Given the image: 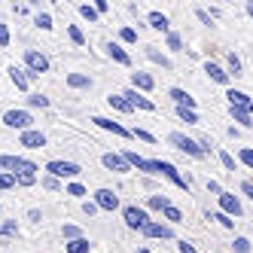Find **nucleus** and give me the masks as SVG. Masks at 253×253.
<instances>
[{
    "instance_id": "obj_26",
    "label": "nucleus",
    "mask_w": 253,
    "mask_h": 253,
    "mask_svg": "<svg viewBox=\"0 0 253 253\" xmlns=\"http://www.w3.org/2000/svg\"><path fill=\"white\" fill-rule=\"evenodd\" d=\"M229 116L241 125V128H253V113H247V110H241V107H229Z\"/></svg>"
},
{
    "instance_id": "obj_49",
    "label": "nucleus",
    "mask_w": 253,
    "mask_h": 253,
    "mask_svg": "<svg viewBox=\"0 0 253 253\" xmlns=\"http://www.w3.org/2000/svg\"><path fill=\"white\" fill-rule=\"evenodd\" d=\"M195 19L202 22V25H208V28H213V19H211V12H208V9H202V6L195 9Z\"/></svg>"
},
{
    "instance_id": "obj_43",
    "label": "nucleus",
    "mask_w": 253,
    "mask_h": 253,
    "mask_svg": "<svg viewBox=\"0 0 253 253\" xmlns=\"http://www.w3.org/2000/svg\"><path fill=\"white\" fill-rule=\"evenodd\" d=\"M34 25L43 28V31H52V15L49 12H37V15H34Z\"/></svg>"
},
{
    "instance_id": "obj_38",
    "label": "nucleus",
    "mask_w": 253,
    "mask_h": 253,
    "mask_svg": "<svg viewBox=\"0 0 253 253\" xmlns=\"http://www.w3.org/2000/svg\"><path fill=\"white\" fill-rule=\"evenodd\" d=\"M119 40H122V43H128V46L137 43V31H134L131 25H122V28H119Z\"/></svg>"
},
{
    "instance_id": "obj_34",
    "label": "nucleus",
    "mask_w": 253,
    "mask_h": 253,
    "mask_svg": "<svg viewBox=\"0 0 253 253\" xmlns=\"http://www.w3.org/2000/svg\"><path fill=\"white\" fill-rule=\"evenodd\" d=\"M77 9H80V15H83V19H85L88 25H98V19H101V15H98V9H95L92 3H80Z\"/></svg>"
},
{
    "instance_id": "obj_11",
    "label": "nucleus",
    "mask_w": 253,
    "mask_h": 253,
    "mask_svg": "<svg viewBox=\"0 0 253 253\" xmlns=\"http://www.w3.org/2000/svg\"><path fill=\"white\" fill-rule=\"evenodd\" d=\"M122 98L128 101V104L134 107V110H147V113H153V110H156V104H153L147 95H140L137 88H125V92H122Z\"/></svg>"
},
{
    "instance_id": "obj_37",
    "label": "nucleus",
    "mask_w": 253,
    "mask_h": 253,
    "mask_svg": "<svg viewBox=\"0 0 253 253\" xmlns=\"http://www.w3.org/2000/svg\"><path fill=\"white\" fill-rule=\"evenodd\" d=\"M177 116L183 119L186 125H198V122H202V119H198V113H195V110H189V107H177Z\"/></svg>"
},
{
    "instance_id": "obj_18",
    "label": "nucleus",
    "mask_w": 253,
    "mask_h": 253,
    "mask_svg": "<svg viewBox=\"0 0 253 253\" xmlns=\"http://www.w3.org/2000/svg\"><path fill=\"white\" fill-rule=\"evenodd\" d=\"M131 88H137L140 95H147V92L156 88V80L150 74H143V70H134V74H131Z\"/></svg>"
},
{
    "instance_id": "obj_1",
    "label": "nucleus",
    "mask_w": 253,
    "mask_h": 253,
    "mask_svg": "<svg viewBox=\"0 0 253 253\" xmlns=\"http://www.w3.org/2000/svg\"><path fill=\"white\" fill-rule=\"evenodd\" d=\"M168 143H171L174 150L192 156V159H205V156H208V153L202 150V143H198L195 137H189V134H183V131H171V134H168Z\"/></svg>"
},
{
    "instance_id": "obj_25",
    "label": "nucleus",
    "mask_w": 253,
    "mask_h": 253,
    "mask_svg": "<svg viewBox=\"0 0 253 253\" xmlns=\"http://www.w3.org/2000/svg\"><path fill=\"white\" fill-rule=\"evenodd\" d=\"M143 208H147V211H165V208H171V198L165 195V192H156V195H150L147 198V205H143Z\"/></svg>"
},
{
    "instance_id": "obj_24",
    "label": "nucleus",
    "mask_w": 253,
    "mask_h": 253,
    "mask_svg": "<svg viewBox=\"0 0 253 253\" xmlns=\"http://www.w3.org/2000/svg\"><path fill=\"white\" fill-rule=\"evenodd\" d=\"M22 165H25V159H22V156H9V153H6V156H0V168H3L6 174H19Z\"/></svg>"
},
{
    "instance_id": "obj_48",
    "label": "nucleus",
    "mask_w": 253,
    "mask_h": 253,
    "mask_svg": "<svg viewBox=\"0 0 253 253\" xmlns=\"http://www.w3.org/2000/svg\"><path fill=\"white\" fill-rule=\"evenodd\" d=\"M15 232H19V223H15V220L0 223V235H3V238H6V235H15Z\"/></svg>"
},
{
    "instance_id": "obj_54",
    "label": "nucleus",
    "mask_w": 253,
    "mask_h": 253,
    "mask_svg": "<svg viewBox=\"0 0 253 253\" xmlns=\"http://www.w3.org/2000/svg\"><path fill=\"white\" fill-rule=\"evenodd\" d=\"M28 220H31V223H40V220H43V211L31 208V211H28Z\"/></svg>"
},
{
    "instance_id": "obj_53",
    "label": "nucleus",
    "mask_w": 253,
    "mask_h": 253,
    "mask_svg": "<svg viewBox=\"0 0 253 253\" xmlns=\"http://www.w3.org/2000/svg\"><path fill=\"white\" fill-rule=\"evenodd\" d=\"M92 6L98 9V15H104V12H110V3H107V0H95Z\"/></svg>"
},
{
    "instance_id": "obj_15",
    "label": "nucleus",
    "mask_w": 253,
    "mask_h": 253,
    "mask_svg": "<svg viewBox=\"0 0 253 253\" xmlns=\"http://www.w3.org/2000/svg\"><path fill=\"white\" fill-rule=\"evenodd\" d=\"M104 52H107V58H113L116 64H122V67H131V55L122 49V43H104Z\"/></svg>"
},
{
    "instance_id": "obj_13",
    "label": "nucleus",
    "mask_w": 253,
    "mask_h": 253,
    "mask_svg": "<svg viewBox=\"0 0 253 253\" xmlns=\"http://www.w3.org/2000/svg\"><path fill=\"white\" fill-rule=\"evenodd\" d=\"M19 143H22V147H28V150H43L46 147V134L40 128H31V131H22L19 134Z\"/></svg>"
},
{
    "instance_id": "obj_46",
    "label": "nucleus",
    "mask_w": 253,
    "mask_h": 253,
    "mask_svg": "<svg viewBox=\"0 0 253 253\" xmlns=\"http://www.w3.org/2000/svg\"><path fill=\"white\" fill-rule=\"evenodd\" d=\"M19 180H15V174H6V171H0V189H12Z\"/></svg>"
},
{
    "instance_id": "obj_17",
    "label": "nucleus",
    "mask_w": 253,
    "mask_h": 253,
    "mask_svg": "<svg viewBox=\"0 0 253 253\" xmlns=\"http://www.w3.org/2000/svg\"><path fill=\"white\" fill-rule=\"evenodd\" d=\"M168 98L174 101V107H189V110H195V107H198V101L186 92V88H177V85L168 88Z\"/></svg>"
},
{
    "instance_id": "obj_8",
    "label": "nucleus",
    "mask_w": 253,
    "mask_h": 253,
    "mask_svg": "<svg viewBox=\"0 0 253 253\" xmlns=\"http://www.w3.org/2000/svg\"><path fill=\"white\" fill-rule=\"evenodd\" d=\"M216 202H220V211L229 213L232 220H235V216H244V205H241V198L235 195V192H223L220 198H216Z\"/></svg>"
},
{
    "instance_id": "obj_47",
    "label": "nucleus",
    "mask_w": 253,
    "mask_h": 253,
    "mask_svg": "<svg viewBox=\"0 0 253 253\" xmlns=\"http://www.w3.org/2000/svg\"><path fill=\"white\" fill-rule=\"evenodd\" d=\"M232 250H235V253H250V241L244 238V235H238V238H235V244H232Z\"/></svg>"
},
{
    "instance_id": "obj_51",
    "label": "nucleus",
    "mask_w": 253,
    "mask_h": 253,
    "mask_svg": "<svg viewBox=\"0 0 253 253\" xmlns=\"http://www.w3.org/2000/svg\"><path fill=\"white\" fill-rule=\"evenodd\" d=\"M208 192H211V195H216V198H220V195H223L226 189H223L220 183H216V180H208Z\"/></svg>"
},
{
    "instance_id": "obj_40",
    "label": "nucleus",
    "mask_w": 253,
    "mask_h": 253,
    "mask_svg": "<svg viewBox=\"0 0 253 253\" xmlns=\"http://www.w3.org/2000/svg\"><path fill=\"white\" fill-rule=\"evenodd\" d=\"M28 107H34V110H37V107H40V110H46V107H49V98L40 95V92H34V95H28Z\"/></svg>"
},
{
    "instance_id": "obj_10",
    "label": "nucleus",
    "mask_w": 253,
    "mask_h": 253,
    "mask_svg": "<svg viewBox=\"0 0 253 253\" xmlns=\"http://www.w3.org/2000/svg\"><path fill=\"white\" fill-rule=\"evenodd\" d=\"M122 156L128 159V165L134 168V171H143V174H156V162L153 159H143L140 153H134V150H122Z\"/></svg>"
},
{
    "instance_id": "obj_20",
    "label": "nucleus",
    "mask_w": 253,
    "mask_h": 253,
    "mask_svg": "<svg viewBox=\"0 0 253 253\" xmlns=\"http://www.w3.org/2000/svg\"><path fill=\"white\" fill-rule=\"evenodd\" d=\"M205 74H208L213 83H220V85H229V83H232L229 70H226V67H220L216 61H205Z\"/></svg>"
},
{
    "instance_id": "obj_12",
    "label": "nucleus",
    "mask_w": 253,
    "mask_h": 253,
    "mask_svg": "<svg viewBox=\"0 0 253 253\" xmlns=\"http://www.w3.org/2000/svg\"><path fill=\"white\" fill-rule=\"evenodd\" d=\"M143 235H147V238H159V241H171V238H174V226L153 220L147 229H143Z\"/></svg>"
},
{
    "instance_id": "obj_3",
    "label": "nucleus",
    "mask_w": 253,
    "mask_h": 253,
    "mask_svg": "<svg viewBox=\"0 0 253 253\" xmlns=\"http://www.w3.org/2000/svg\"><path fill=\"white\" fill-rule=\"evenodd\" d=\"M122 220H125V226H128L131 232H143L153 220H150V211L147 208H140V205H125L122 208Z\"/></svg>"
},
{
    "instance_id": "obj_30",
    "label": "nucleus",
    "mask_w": 253,
    "mask_h": 253,
    "mask_svg": "<svg viewBox=\"0 0 253 253\" xmlns=\"http://www.w3.org/2000/svg\"><path fill=\"white\" fill-rule=\"evenodd\" d=\"M216 159H220V165H223L226 171H232V174L238 171V159H235L229 150H216Z\"/></svg>"
},
{
    "instance_id": "obj_44",
    "label": "nucleus",
    "mask_w": 253,
    "mask_h": 253,
    "mask_svg": "<svg viewBox=\"0 0 253 253\" xmlns=\"http://www.w3.org/2000/svg\"><path fill=\"white\" fill-rule=\"evenodd\" d=\"M61 232H64V238H67V241H77V238H85V235L80 232V226H74V223H67V226H64Z\"/></svg>"
},
{
    "instance_id": "obj_52",
    "label": "nucleus",
    "mask_w": 253,
    "mask_h": 253,
    "mask_svg": "<svg viewBox=\"0 0 253 253\" xmlns=\"http://www.w3.org/2000/svg\"><path fill=\"white\" fill-rule=\"evenodd\" d=\"M83 213H85V216H95V213H98V205L85 198V202H83Z\"/></svg>"
},
{
    "instance_id": "obj_58",
    "label": "nucleus",
    "mask_w": 253,
    "mask_h": 253,
    "mask_svg": "<svg viewBox=\"0 0 253 253\" xmlns=\"http://www.w3.org/2000/svg\"><path fill=\"white\" fill-rule=\"evenodd\" d=\"M137 253H153V250H150V247H140V250H137Z\"/></svg>"
},
{
    "instance_id": "obj_39",
    "label": "nucleus",
    "mask_w": 253,
    "mask_h": 253,
    "mask_svg": "<svg viewBox=\"0 0 253 253\" xmlns=\"http://www.w3.org/2000/svg\"><path fill=\"white\" fill-rule=\"evenodd\" d=\"M67 37L74 40L77 46H85V34H83V28H80V25H67Z\"/></svg>"
},
{
    "instance_id": "obj_28",
    "label": "nucleus",
    "mask_w": 253,
    "mask_h": 253,
    "mask_svg": "<svg viewBox=\"0 0 253 253\" xmlns=\"http://www.w3.org/2000/svg\"><path fill=\"white\" fill-rule=\"evenodd\" d=\"M162 220H165L168 226H180V223H183V211H180V208H165V211H162Z\"/></svg>"
},
{
    "instance_id": "obj_5",
    "label": "nucleus",
    "mask_w": 253,
    "mask_h": 253,
    "mask_svg": "<svg viewBox=\"0 0 253 253\" xmlns=\"http://www.w3.org/2000/svg\"><path fill=\"white\" fill-rule=\"evenodd\" d=\"M25 70H28L31 77L49 74V58L43 55L40 49H25Z\"/></svg>"
},
{
    "instance_id": "obj_31",
    "label": "nucleus",
    "mask_w": 253,
    "mask_h": 253,
    "mask_svg": "<svg viewBox=\"0 0 253 253\" xmlns=\"http://www.w3.org/2000/svg\"><path fill=\"white\" fill-rule=\"evenodd\" d=\"M64 253H92V244H88V238L67 241V244H64Z\"/></svg>"
},
{
    "instance_id": "obj_7",
    "label": "nucleus",
    "mask_w": 253,
    "mask_h": 253,
    "mask_svg": "<svg viewBox=\"0 0 253 253\" xmlns=\"http://www.w3.org/2000/svg\"><path fill=\"white\" fill-rule=\"evenodd\" d=\"M92 202L98 205V211H110V213H113V211H119V192L101 186V189L92 192Z\"/></svg>"
},
{
    "instance_id": "obj_16",
    "label": "nucleus",
    "mask_w": 253,
    "mask_h": 253,
    "mask_svg": "<svg viewBox=\"0 0 253 253\" xmlns=\"http://www.w3.org/2000/svg\"><path fill=\"white\" fill-rule=\"evenodd\" d=\"M92 125H98V128H104V131H113V134H119V137H131V128H125V125L107 119V116H92Z\"/></svg>"
},
{
    "instance_id": "obj_42",
    "label": "nucleus",
    "mask_w": 253,
    "mask_h": 253,
    "mask_svg": "<svg viewBox=\"0 0 253 253\" xmlns=\"http://www.w3.org/2000/svg\"><path fill=\"white\" fill-rule=\"evenodd\" d=\"M238 165L253 168V147H241V150H238Z\"/></svg>"
},
{
    "instance_id": "obj_45",
    "label": "nucleus",
    "mask_w": 253,
    "mask_h": 253,
    "mask_svg": "<svg viewBox=\"0 0 253 253\" xmlns=\"http://www.w3.org/2000/svg\"><path fill=\"white\" fill-rule=\"evenodd\" d=\"M131 137H137L143 143H156V134H150L147 128H131Z\"/></svg>"
},
{
    "instance_id": "obj_35",
    "label": "nucleus",
    "mask_w": 253,
    "mask_h": 253,
    "mask_svg": "<svg viewBox=\"0 0 253 253\" xmlns=\"http://www.w3.org/2000/svg\"><path fill=\"white\" fill-rule=\"evenodd\" d=\"M64 192H67V195H74V198H80V202H85V195H88V189H85L83 183H77V180H70V183L64 186Z\"/></svg>"
},
{
    "instance_id": "obj_2",
    "label": "nucleus",
    "mask_w": 253,
    "mask_h": 253,
    "mask_svg": "<svg viewBox=\"0 0 253 253\" xmlns=\"http://www.w3.org/2000/svg\"><path fill=\"white\" fill-rule=\"evenodd\" d=\"M156 162V174H162L165 180H171V183L177 186V189H186L189 192V186H192V180L189 177H183L180 174V168L174 165V162H168V159H153Z\"/></svg>"
},
{
    "instance_id": "obj_55",
    "label": "nucleus",
    "mask_w": 253,
    "mask_h": 253,
    "mask_svg": "<svg viewBox=\"0 0 253 253\" xmlns=\"http://www.w3.org/2000/svg\"><path fill=\"white\" fill-rule=\"evenodd\" d=\"M0 46H9V28L0 25Z\"/></svg>"
},
{
    "instance_id": "obj_41",
    "label": "nucleus",
    "mask_w": 253,
    "mask_h": 253,
    "mask_svg": "<svg viewBox=\"0 0 253 253\" xmlns=\"http://www.w3.org/2000/svg\"><path fill=\"white\" fill-rule=\"evenodd\" d=\"M40 183H43V186H46L49 192H61V189H64V183H61L58 177H52V174H46V177L40 180Z\"/></svg>"
},
{
    "instance_id": "obj_6",
    "label": "nucleus",
    "mask_w": 253,
    "mask_h": 253,
    "mask_svg": "<svg viewBox=\"0 0 253 253\" xmlns=\"http://www.w3.org/2000/svg\"><path fill=\"white\" fill-rule=\"evenodd\" d=\"M3 125L6 128H15V131H31L34 128V116H31V110H6Z\"/></svg>"
},
{
    "instance_id": "obj_50",
    "label": "nucleus",
    "mask_w": 253,
    "mask_h": 253,
    "mask_svg": "<svg viewBox=\"0 0 253 253\" xmlns=\"http://www.w3.org/2000/svg\"><path fill=\"white\" fill-rule=\"evenodd\" d=\"M177 253H198V250H195L186 238H180V241H177Z\"/></svg>"
},
{
    "instance_id": "obj_57",
    "label": "nucleus",
    "mask_w": 253,
    "mask_h": 253,
    "mask_svg": "<svg viewBox=\"0 0 253 253\" xmlns=\"http://www.w3.org/2000/svg\"><path fill=\"white\" fill-rule=\"evenodd\" d=\"M247 15H250V19H253V0H250V3H247Z\"/></svg>"
},
{
    "instance_id": "obj_21",
    "label": "nucleus",
    "mask_w": 253,
    "mask_h": 253,
    "mask_svg": "<svg viewBox=\"0 0 253 253\" xmlns=\"http://www.w3.org/2000/svg\"><path fill=\"white\" fill-rule=\"evenodd\" d=\"M37 165H34V162H28L25 159V165H22V171L19 174H15V180H19V186H34V183H37Z\"/></svg>"
},
{
    "instance_id": "obj_22",
    "label": "nucleus",
    "mask_w": 253,
    "mask_h": 253,
    "mask_svg": "<svg viewBox=\"0 0 253 253\" xmlns=\"http://www.w3.org/2000/svg\"><path fill=\"white\" fill-rule=\"evenodd\" d=\"M9 80H12V85L15 88H22V92H28V85H31V74H28V70L25 67H9Z\"/></svg>"
},
{
    "instance_id": "obj_29",
    "label": "nucleus",
    "mask_w": 253,
    "mask_h": 253,
    "mask_svg": "<svg viewBox=\"0 0 253 253\" xmlns=\"http://www.w3.org/2000/svg\"><path fill=\"white\" fill-rule=\"evenodd\" d=\"M226 70H229V77H241L244 74V64H241V58L235 55V52L226 55Z\"/></svg>"
},
{
    "instance_id": "obj_4",
    "label": "nucleus",
    "mask_w": 253,
    "mask_h": 253,
    "mask_svg": "<svg viewBox=\"0 0 253 253\" xmlns=\"http://www.w3.org/2000/svg\"><path fill=\"white\" fill-rule=\"evenodd\" d=\"M46 174L58 177V180H77L83 174V165H77L70 159H52V162H46Z\"/></svg>"
},
{
    "instance_id": "obj_36",
    "label": "nucleus",
    "mask_w": 253,
    "mask_h": 253,
    "mask_svg": "<svg viewBox=\"0 0 253 253\" xmlns=\"http://www.w3.org/2000/svg\"><path fill=\"white\" fill-rule=\"evenodd\" d=\"M165 46L171 49V52H183V37H180V34H165Z\"/></svg>"
},
{
    "instance_id": "obj_23",
    "label": "nucleus",
    "mask_w": 253,
    "mask_h": 253,
    "mask_svg": "<svg viewBox=\"0 0 253 253\" xmlns=\"http://www.w3.org/2000/svg\"><path fill=\"white\" fill-rule=\"evenodd\" d=\"M143 52H147V58L153 61V64H159V67H165V70H171L174 64H171V58L165 55V52H159L156 46H143Z\"/></svg>"
},
{
    "instance_id": "obj_56",
    "label": "nucleus",
    "mask_w": 253,
    "mask_h": 253,
    "mask_svg": "<svg viewBox=\"0 0 253 253\" xmlns=\"http://www.w3.org/2000/svg\"><path fill=\"white\" fill-rule=\"evenodd\" d=\"M241 192L250 198V202H253V180H244V183H241Z\"/></svg>"
},
{
    "instance_id": "obj_9",
    "label": "nucleus",
    "mask_w": 253,
    "mask_h": 253,
    "mask_svg": "<svg viewBox=\"0 0 253 253\" xmlns=\"http://www.w3.org/2000/svg\"><path fill=\"white\" fill-rule=\"evenodd\" d=\"M101 162H104L107 171H116V174H128V171H134V168L128 165V159H125L122 153H104Z\"/></svg>"
},
{
    "instance_id": "obj_32",
    "label": "nucleus",
    "mask_w": 253,
    "mask_h": 253,
    "mask_svg": "<svg viewBox=\"0 0 253 253\" xmlns=\"http://www.w3.org/2000/svg\"><path fill=\"white\" fill-rule=\"evenodd\" d=\"M67 85L70 88H92V77H85V74H67Z\"/></svg>"
},
{
    "instance_id": "obj_14",
    "label": "nucleus",
    "mask_w": 253,
    "mask_h": 253,
    "mask_svg": "<svg viewBox=\"0 0 253 253\" xmlns=\"http://www.w3.org/2000/svg\"><path fill=\"white\" fill-rule=\"evenodd\" d=\"M226 101H229V107H241V110L253 113V98H250L247 92H241V88H229V92H226Z\"/></svg>"
},
{
    "instance_id": "obj_19",
    "label": "nucleus",
    "mask_w": 253,
    "mask_h": 253,
    "mask_svg": "<svg viewBox=\"0 0 253 253\" xmlns=\"http://www.w3.org/2000/svg\"><path fill=\"white\" fill-rule=\"evenodd\" d=\"M147 25L153 28V31H159V34H171V19L165 12H159V9H153L150 15H147Z\"/></svg>"
},
{
    "instance_id": "obj_27",
    "label": "nucleus",
    "mask_w": 253,
    "mask_h": 253,
    "mask_svg": "<svg viewBox=\"0 0 253 253\" xmlns=\"http://www.w3.org/2000/svg\"><path fill=\"white\" fill-rule=\"evenodd\" d=\"M107 104H110L116 113H134V107H131L128 101H125L122 95H107Z\"/></svg>"
},
{
    "instance_id": "obj_33",
    "label": "nucleus",
    "mask_w": 253,
    "mask_h": 253,
    "mask_svg": "<svg viewBox=\"0 0 253 253\" xmlns=\"http://www.w3.org/2000/svg\"><path fill=\"white\" fill-rule=\"evenodd\" d=\"M205 216H208V220H216L223 229H235V223H238V220H232V216H229V213H223V211H213V213L208 211Z\"/></svg>"
}]
</instances>
